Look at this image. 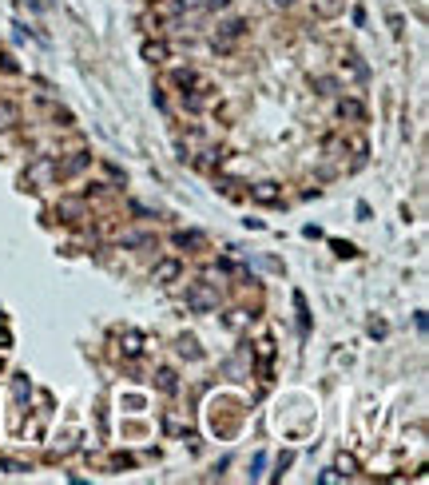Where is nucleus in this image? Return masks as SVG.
Listing matches in <instances>:
<instances>
[{
  "mask_svg": "<svg viewBox=\"0 0 429 485\" xmlns=\"http://www.w3.org/2000/svg\"><path fill=\"white\" fill-rule=\"evenodd\" d=\"M183 306H187V311H195V314H211L215 306H219V291H215L211 283H191Z\"/></svg>",
  "mask_w": 429,
  "mask_h": 485,
  "instance_id": "1",
  "label": "nucleus"
},
{
  "mask_svg": "<svg viewBox=\"0 0 429 485\" xmlns=\"http://www.w3.org/2000/svg\"><path fill=\"white\" fill-rule=\"evenodd\" d=\"M183 279V263L179 259H160V263L151 267V283L155 286H171Z\"/></svg>",
  "mask_w": 429,
  "mask_h": 485,
  "instance_id": "2",
  "label": "nucleus"
},
{
  "mask_svg": "<svg viewBox=\"0 0 429 485\" xmlns=\"http://www.w3.org/2000/svg\"><path fill=\"white\" fill-rule=\"evenodd\" d=\"M84 167H91V155L88 152H72L64 163H56V179H72V175H80Z\"/></svg>",
  "mask_w": 429,
  "mask_h": 485,
  "instance_id": "3",
  "label": "nucleus"
},
{
  "mask_svg": "<svg viewBox=\"0 0 429 485\" xmlns=\"http://www.w3.org/2000/svg\"><path fill=\"white\" fill-rule=\"evenodd\" d=\"M338 116L346 123H366V104H362L358 96H342V100H338Z\"/></svg>",
  "mask_w": 429,
  "mask_h": 485,
  "instance_id": "4",
  "label": "nucleus"
},
{
  "mask_svg": "<svg viewBox=\"0 0 429 485\" xmlns=\"http://www.w3.org/2000/svg\"><path fill=\"white\" fill-rule=\"evenodd\" d=\"M243 32H247V21L230 16V21H223V24H219V32H215V44H219V48H227L230 40H239Z\"/></svg>",
  "mask_w": 429,
  "mask_h": 485,
  "instance_id": "5",
  "label": "nucleus"
},
{
  "mask_svg": "<svg viewBox=\"0 0 429 485\" xmlns=\"http://www.w3.org/2000/svg\"><path fill=\"white\" fill-rule=\"evenodd\" d=\"M171 242L183 247V251H203V247H207V235H203V231H175V235H171Z\"/></svg>",
  "mask_w": 429,
  "mask_h": 485,
  "instance_id": "6",
  "label": "nucleus"
},
{
  "mask_svg": "<svg viewBox=\"0 0 429 485\" xmlns=\"http://www.w3.org/2000/svg\"><path fill=\"white\" fill-rule=\"evenodd\" d=\"M310 9H314V16H322V21H334L338 12H346V0H310Z\"/></svg>",
  "mask_w": 429,
  "mask_h": 485,
  "instance_id": "7",
  "label": "nucleus"
},
{
  "mask_svg": "<svg viewBox=\"0 0 429 485\" xmlns=\"http://www.w3.org/2000/svg\"><path fill=\"white\" fill-rule=\"evenodd\" d=\"M250 199H255V203H267V207H274V203H282V191L274 187V183H259V187H250Z\"/></svg>",
  "mask_w": 429,
  "mask_h": 485,
  "instance_id": "8",
  "label": "nucleus"
},
{
  "mask_svg": "<svg viewBox=\"0 0 429 485\" xmlns=\"http://www.w3.org/2000/svg\"><path fill=\"white\" fill-rule=\"evenodd\" d=\"M80 215H84V203H80V199H60V203H56V219L80 223Z\"/></svg>",
  "mask_w": 429,
  "mask_h": 485,
  "instance_id": "9",
  "label": "nucleus"
},
{
  "mask_svg": "<svg viewBox=\"0 0 429 485\" xmlns=\"http://www.w3.org/2000/svg\"><path fill=\"white\" fill-rule=\"evenodd\" d=\"M120 247H128V251H143V247H155V239H151L147 231H123Z\"/></svg>",
  "mask_w": 429,
  "mask_h": 485,
  "instance_id": "10",
  "label": "nucleus"
},
{
  "mask_svg": "<svg viewBox=\"0 0 429 485\" xmlns=\"http://www.w3.org/2000/svg\"><path fill=\"white\" fill-rule=\"evenodd\" d=\"M155 390H160V394H179V378H175V370H167V366L155 370Z\"/></svg>",
  "mask_w": 429,
  "mask_h": 485,
  "instance_id": "11",
  "label": "nucleus"
},
{
  "mask_svg": "<svg viewBox=\"0 0 429 485\" xmlns=\"http://www.w3.org/2000/svg\"><path fill=\"white\" fill-rule=\"evenodd\" d=\"M143 60H147V64H163V60H167V44H163V40H143Z\"/></svg>",
  "mask_w": 429,
  "mask_h": 485,
  "instance_id": "12",
  "label": "nucleus"
},
{
  "mask_svg": "<svg viewBox=\"0 0 429 485\" xmlns=\"http://www.w3.org/2000/svg\"><path fill=\"white\" fill-rule=\"evenodd\" d=\"M171 84H175L179 91H187V88H195V84H203V80H199V72L179 68V72H171Z\"/></svg>",
  "mask_w": 429,
  "mask_h": 485,
  "instance_id": "13",
  "label": "nucleus"
},
{
  "mask_svg": "<svg viewBox=\"0 0 429 485\" xmlns=\"http://www.w3.org/2000/svg\"><path fill=\"white\" fill-rule=\"evenodd\" d=\"M16 120H21V108L12 100H0V128H12Z\"/></svg>",
  "mask_w": 429,
  "mask_h": 485,
  "instance_id": "14",
  "label": "nucleus"
},
{
  "mask_svg": "<svg viewBox=\"0 0 429 485\" xmlns=\"http://www.w3.org/2000/svg\"><path fill=\"white\" fill-rule=\"evenodd\" d=\"M123 354H128V358H140V354H143V338L135 330L123 334Z\"/></svg>",
  "mask_w": 429,
  "mask_h": 485,
  "instance_id": "15",
  "label": "nucleus"
},
{
  "mask_svg": "<svg viewBox=\"0 0 429 485\" xmlns=\"http://www.w3.org/2000/svg\"><path fill=\"white\" fill-rule=\"evenodd\" d=\"M179 354H183V358H191V362H195V358H203L199 342H195L191 334H183V338H179Z\"/></svg>",
  "mask_w": 429,
  "mask_h": 485,
  "instance_id": "16",
  "label": "nucleus"
},
{
  "mask_svg": "<svg viewBox=\"0 0 429 485\" xmlns=\"http://www.w3.org/2000/svg\"><path fill=\"white\" fill-rule=\"evenodd\" d=\"M294 306H299V326H302V334H310V314H306V299H302L299 291H294Z\"/></svg>",
  "mask_w": 429,
  "mask_h": 485,
  "instance_id": "17",
  "label": "nucleus"
},
{
  "mask_svg": "<svg viewBox=\"0 0 429 485\" xmlns=\"http://www.w3.org/2000/svg\"><path fill=\"white\" fill-rule=\"evenodd\" d=\"M314 88H318L322 96H334V88H338V84L330 80V76H318V80H314Z\"/></svg>",
  "mask_w": 429,
  "mask_h": 485,
  "instance_id": "18",
  "label": "nucleus"
},
{
  "mask_svg": "<svg viewBox=\"0 0 429 485\" xmlns=\"http://www.w3.org/2000/svg\"><path fill=\"white\" fill-rule=\"evenodd\" d=\"M338 469H346V477H350L354 469H358V462H354V457H342V462H338Z\"/></svg>",
  "mask_w": 429,
  "mask_h": 485,
  "instance_id": "19",
  "label": "nucleus"
},
{
  "mask_svg": "<svg viewBox=\"0 0 429 485\" xmlns=\"http://www.w3.org/2000/svg\"><path fill=\"white\" fill-rule=\"evenodd\" d=\"M334 251H338L342 259H350V255H354V247H350V242H334Z\"/></svg>",
  "mask_w": 429,
  "mask_h": 485,
  "instance_id": "20",
  "label": "nucleus"
},
{
  "mask_svg": "<svg viewBox=\"0 0 429 485\" xmlns=\"http://www.w3.org/2000/svg\"><path fill=\"white\" fill-rule=\"evenodd\" d=\"M203 4H207V9H227L230 0H203Z\"/></svg>",
  "mask_w": 429,
  "mask_h": 485,
  "instance_id": "21",
  "label": "nucleus"
},
{
  "mask_svg": "<svg viewBox=\"0 0 429 485\" xmlns=\"http://www.w3.org/2000/svg\"><path fill=\"white\" fill-rule=\"evenodd\" d=\"M270 4H274V9H286V4H290V0H270Z\"/></svg>",
  "mask_w": 429,
  "mask_h": 485,
  "instance_id": "22",
  "label": "nucleus"
}]
</instances>
